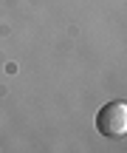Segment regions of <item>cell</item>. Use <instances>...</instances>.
Returning a JSON list of instances; mask_svg holds the SVG:
<instances>
[{
    "instance_id": "6da1fadb",
    "label": "cell",
    "mask_w": 127,
    "mask_h": 153,
    "mask_svg": "<svg viewBox=\"0 0 127 153\" xmlns=\"http://www.w3.org/2000/svg\"><path fill=\"white\" fill-rule=\"evenodd\" d=\"M96 131L107 139H119L127 133V102L113 99L96 111Z\"/></svg>"
}]
</instances>
